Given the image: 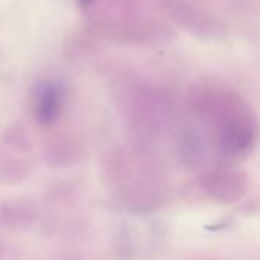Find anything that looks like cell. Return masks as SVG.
<instances>
[{"instance_id": "obj_9", "label": "cell", "mask_w": 260, "mask_h": 260, "mask_svg": "<svg viewBox=\"0 0 260 260\" xmlns=\"http://www.w3.org/2000/svg\"><path fill=\"white\" fill-rule=\"evenodd\" d=\"M83 2H84V4H86V2H89V0H83Z\"/></svg>"}, {"instance_id": "obj_6", "label": "cell", "mask_w": 260, "mask_h": 260, "mask_svg": "<svg viewBox=\"0 0 260 260\" xmlns=\"http://www.w3.org/2000/svg\"><path fill=\"white\" fill-rule=\"evenodd\" d=\"M84 155L83 141L71 132H58L51 135L45 144V158L52 167H74L83 161Z\"/></svg>"}, {"instance_id": "obj_5", "label": "cell", "mask_w": 260, "mask_h": 260, "mask_svg": "<svg viewBox=\"0 0 260 260\" xmlns=\"http://www.w3.org/2000/svg\"><path fill=\"white\" fill-rule=\"evenodd\" d=\"M68 96L63 84L54 80H40L29 95V113L37 127L52 130L63 119Z\"/></svg>"}, {"instance_id": "obj_8", "label": "cell", "mask_w": 260, "mask_h": 260, "mask_svg": "<svg viewBox=\"0 0 260 260\" xmlns=\"http://www.w3.org/2000/svg\"><path fill=\"white\" fill-rule=\"evenodd\" d=\"M0 260H4V245L0 242Z\"/></svg>"}, {"instance_id": "obj_1", "label": "cell", "mask_w": 260, "mask_h": 260, "mask_svg": "<svg viewBox=\"0 0 260 260\" xmlns=\"http://www.w3.org/2000/svg\"><path fill=\"white\" fill-rule=\"evenodd\" d=\"M104 182L110 199L130 214H149L167 199L164 173L143 146L113 149L103 164Z\"/></svg>"}, {"instance_id": "obj_2", "label": "cell", "mask_w": 260, "mask_h": 260, "mask_svg": "<svg viewBox=\"0 0 260 260\" xmlns=\"http://www.w3.org/2000/svg\"><path fill=\"white\" fill-rule=\"evenodd\" d=\"M190 106L198 119L207 127L219 152L236 155L254 143L257 122L239 96L225 90L199 89L191 95Z\"/></svg>"}, {"instance_id": "obj_3", "label": "cell", "mask_w": 260, "mask_h": 260, "mask_svg": "<svg viewBox=\"0 0 260 260\" xmlns=\"http://www.w3.org/2000/svg\"><path fill=\"white\" fill-rule=\"evenodd\" d=\"M121 121L137 146L146 147L169 122L170 109L167 100L143 86L130 90L118 103Z\"/></svg>"}, {"instance_id": "obj_7", "label": "cell", "mask_w": 260, "mask_h": 260, "mask_svg": "<svg viewBox=\"0 0 260 260\" xmlns=\"http://www.w3.org/2000/svg\"><path fill=\"white\" fill-rule=\"evenodd\" d=\"M37 205L31 199H14L0 204V226L10 231L26 230L37 220Z\"/></svg>"}, {"instance_id": "obj_4", "label": "cell", "mask_w": 260, "mask_h": 260, "mask_svg": "<svg viewBox=\"0 0 260 260\" xmlns=\"http://www.w3.org/2000/svg\"><path fill=\"white\" fill-rule=\"evenodd\" d=\"M32 141L20 124L8 125L0 134V184L22 182L32 170Z\"/></svg>"}]
</instances>
